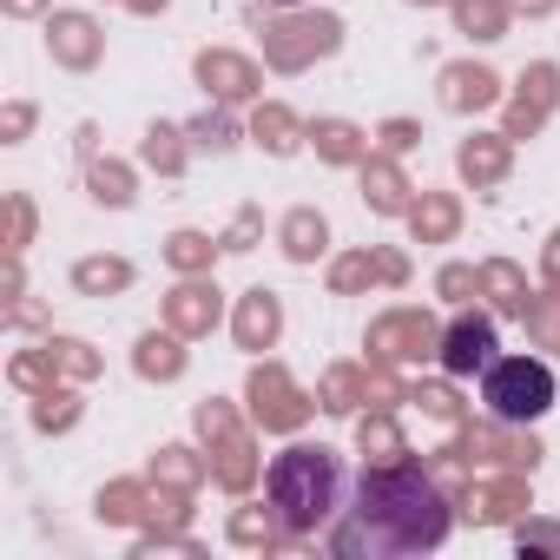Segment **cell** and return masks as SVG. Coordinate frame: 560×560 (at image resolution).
<instances>
[{
	"label": "cell",
	"mask_w": 560,
	"mask_h": 560,
	"mask_svg": "<svg viewBox=\"0 0 560 560\" xmlns=\"http://www.w3.org/2000/svg\"><path fill=\"white\" fill-rule=\"evenodd\" d=\"M448 540V501L416 475V468H363L357 501L343 508L330 553L343 560H402V553H435Z\"/></svg>",
	"instance_id": "6da1fadb"
},
{
	"label": "cell",
	"mask_w": 560,
	"mask_h": 560,
	"mask_svg": "<svg viewBox=\"0 0 560 560\" xmlns=\"http://www.w3.org/2000/svg\"><path fill=\"white\" fill-rule=\"evenodd\" d=\"M264 494L277 508V521H284L291 534H317L337 508H343V462L330 448H284L270 468H264Z\"/></svg>",
	"instance_id": "7a4b0ae2"
},
{
	"label": "cell",
	"mask_w": 560,
	"mask_h": 560,
	"mask_svg": "<svg viewBox=\"0 0 560 560\" xmlns=\"http://www.w3.org/2000/svg\"><path fill=\"white\" fill-rule=\"evenodd\" d=\"M481 402L501 422H540L553 409V370L534 357H494L481 370Z\"/></svg>",
	"instance_id": "3957f363"
},
{
	"label": "cell",
	"mask_w": 560,
	"mask_h": 560,
	"mask_svg": "<svg viewBox=\"0 0 560 560\" xmlns=\"http://www.w3.org/2000/svg\"><path fill=\"white\" fill-rule=\"evenodd\" d=\"M494 363V317H455V330L442 337V370L448 376H475V370H488Z\"/></svg>",
	"instance_id": "277c9868"
},
{
	"label": "cell",
	"mask_w": 560,
	"mask_h": 560,
	"mask_svg": "<svg viewBox=\"0 0 560 560\" xmlns=\"http://www.w3.org/2000/svg\"><path fill=\"white\" fill-rule=\"evenodd\" d=\"M337 34H343V27H337L330 14H317V21H291V27H277V34H270V60H277V67H304L311 54H330Z\"/></svg>",
	"instance_id": "5b68a950"
},
{
	"label": "cell",
	"mask_w": 560,
	"mask_h": 560,
	"mask_svg": "<svg viewBox=\"0 0 560 560\" xmlns=\"http://www.w3.org/2000/svg\"><path fill=\"white\" fill-rule=\"evenodd\" d=\"M442 100H448V106H488V100H494V73H481V67H455Z\"/></svg>",
	"instance_id": "8992f818"
},
{
	"label": "cell",
	"mask_w": 560,
	"mask_h": 560,
	"mask_svg": "<svg viewBox=\"0 0 560 560\" xmlns=\"http://www.w3.org/2000/svg\"><path fill=\"white\" fill-rule=\"evenodd\" d=\"M211 317H218V291H198L191 284V291L172 298V324L178 330H211Z\"/></svg>",
	"instance_id": "52a82bcc"
},
{
	"label": "cell",
	"mask_w": 560,
	"mask_h": 560,
	"mask_svg": "<svg viewBox=\"0 0 560 560\" xmlns=\"http://www.w3.org/2000/svg\"><path fill=\"white\" fill-rule=\"evenodd\" d=\"M501 165H508V152H501V139H475V145H462V172H468L475 185H488V178H501Z\"/></svg>",
	"instance_id": "ba28073f"
},
{
	"label": "cell",
	"mask_w": 560,
	"mask_h": 560,
	"mask_svg": "<svg viewBox=\"0 0 560 560\" xmlns=\"http://www.w3.org/2000/svg\"><path fill=\"white\" fill-rule=\"evenodd\" d=\"M455 14H462V27H468L475 40H494V34H501V21H508V14H501V0H462Z\"/></svg>",
	"instance_id": "9c48e42d"
},
{
	"label": "cell",
	"mask_w": 560,
	"mask_h": 560,
	"mask_svg": "<svg viewBox=\"0 0 560 560\" xmlns=\"http://www.w3.org/2000/svg\"><path fill=\"white\" fill-rule=\"evenodd\" d=\"M205 80H218V93H250V67L224 54H205Z\"/></svg>",
	"instance_id": "30bf717a"
},
{
	"label": "cell",
	"mask_w": 560,
	"mask_h": 560,
	"mask_svg": "<svg viewBox=\"0 0 560 560\" xmlns=\"http://www.w3.org/2000/svg\"><path fill=\"white\" fill-rule=\"evenodd\" d=\"M237 330H244V343H270V337H277V304H270V298H250Z\"/></svg>",
	"instance_id": "8fae6325"
},
{
	"label": "cell",
	"mask_w": 560,
	"mask_h": 560,
	"mask_svg": "<svg viewBox=\"0 0 560 560\" xmlns=\"http://www.w3.org/2000/svg\"><path fill=\"white\" fill-rule=\"evenodd\" d=\"M284 237H291V257H317V250H324V218H311V211H304V218H291V231H284Z\"/></svg>",
	"instance_id": "7c38bea8"
},
{
	"label": "cell",
	"mask_w": 560,
	"mask_h": 560,
	"mask_svg": "<svg viewBox=\"0 0 560 560\" xmlns=\"http://www.w3.org/2000/svg\"><path fill=\"white\" fill-rule=\"evenodd\" d=\"M54 34H60V54H67V60H93V40H86L93 27H86V21H60Z\"/></svg>",
	"instance_id": "4fadbf2b"
},
{
	"label": "cell",
	"mask_w": 560,
	"mask_h": 560,
	"mask_svg": "<svg viewBox=\"0 0 560 560\" xmlns=\"http://www.w3.org/2000/svg\"><path fill=\"white\" fill-rule=\"evenodd\" d=\"M80 284L86 291H113V284H126V264H80Z\"/></svg>",
	"instance_id": "5bb4252c"
},
{
	"label": "cell",
	"mask_w": 560,
	"mask_h": 560,
	"mask_svg": "<svg viewBox=\"0 0 560 560\" xmlns=\"http://www.w3.org/2000/svg\"><path fill=\"white\" fill-rule=\"evenodd\" d=\"M448 224H455V211H448V205H442V198H435V205H422V211H416V231H429V237H442V231H448Z\"/></svg>",
	"instance_id": "9a60e30c"
},
{
	"label": "cell",
	"mask_w": 560,
	"mask_h": 560,
	"mask_svg": "<svg viewBox=\"0 0 560 560\" xmlns=\"http://www.w3.org/2000/svg\"><path fill=\"white\" fill-rule=\"evenodd\" d=\"M139 363H145V370H159V376H172V370H178V343H159V337H152Z\"/></svg>",
	"instance_id": "2e32d148"
},
{
	"label": "cell",
	"mask_w": 560,
	"mask_h": 560,
	"mask_svg": "<svg viewBox=\"0 0 560 560\" xmlns=\"http://www.w3.org/2000/svg\"><path fill=\"white\" fill-rule=\"evenodd\" d=\"M257 132H270V145H277V152H291V119H284V113H264V119H257Z\"/></svg>",
	"instance_id": "e0dca14e"
},
{
	"label": "cell",
	"mask_w": 560,
	"mask_h": 560,
	"mask_svg": "<svg viewBox=\"0 0 560 560\" xmlns=\"http://www.w3.org/2000/svg\"><path fill=\"white\" fill-rule=\"evenodd\" d=\"M324 152H330V159H350L357 145H350V132H343V126H324Z\"/></svg>",
	"instance_id": "ac0fdd59"
},
{
	"label": "cell",
	"mask_w": 560,
	"mask_h": 560,
	"mask_svg": "<svg viewBox=\"0 0 560 560\" xmlns=\"http://www.w3.org/2000/svg\"><path fill=\"white\" fill-rule=\"evenodd\" d=\"M172 257L178 264H205V237H172Z\"/></svg>",
	"instance_id": "d6986e66"
},
{
	"label": "cell",
	"mask_w": 560,
	"mask_h": 560,
	"mask_svg": "<svg viewBox=\"0 0 560 560\" xmlns=\"http://www.w3.org/2000/svg\"><path fill=\"white\" fill-rule=\"evenodd\" d=\"M547 270H553V277H560V237H553V250H547Z\"/></svg>",
	"instance_id": "ffe728a7"
},
{
	"label": "cell",
	"mask_w": 560,
	"mask_h": 560,
	"mask_svg": "<svg viewBox=\"0 0 560 560\" xmlns=\"http://www.w3.org/2000/svg\"><path fill=\"white\" fill-rule=\"evenodd\" d=\"M521 8H553V0H521Z\"/></svg>",
	"instance_id": "44dd1931"
},
{
	"label": "cell",
	"mask_w": 560,
	"mask_h": 560,
	"mask_svg": "<svg viewBox=\"0 0 560 560\" xmlns=\"http://www.w3.org/2000/svg\"><path fill=\"white\" fill-rule=\"evenodd\" d=\"M277 8H298V0H277Z\"/></svg>",
	"instance_id": "7402d4cb"
}]
</instances>
